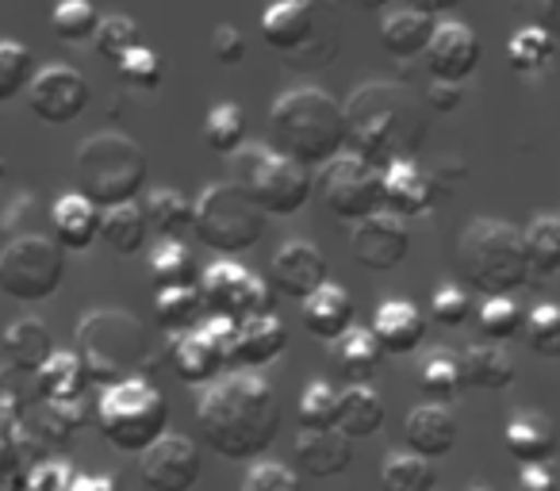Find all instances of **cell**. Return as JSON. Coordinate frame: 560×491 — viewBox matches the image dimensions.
Returning <instances> with one entry per match:
<instances>
[{
	"label": "cell",
	"instance_id": "1",
	"mask_svg": "<svg viewBox=\"0 0 560 491\" xmlns=\"http://www.w3.org/2000/svg\"><path fill=\"white\" fill-rule=\"evenodd\" d=\"M280 399L265 376H215L196 404V430L203 445L226 460H257L280 434Z\"/></svg>",
	"mask_w": 560,
	"mask_h": 491
},
{
	"label": "cell",
	"instance_id": "2",
	"mask_svg": "<svg viewBox=\"0 0 560 491\" xmlns=\"http://www.w3.org/2000/svg\"><path fill=\"white\" fill-rule=\"evenodd\" d=\"M346 150L373 165L415 157L427 142V104L399 81H365L346 96Z\"/></svg>",
	"mask_w": 560,
	"mask_h": 491
},
{
	"label": "cell",
	"instance_id": "3",
	"mask_svg": "<svg viewBox=\"0 0 560 491\" xmlns=\"http://www.w3.org/2000/svg\"><path fill=\"white\" fill-rule=\"evenodd\" d=\"M261 39L296 73H319L342 55V16L335 0H272Z\"/></svg>",
	"mask_w": 560,
	"mask_h": 491
},
{
	"label": "cell",
	"instance_id": "4",
	"mask_svg": "<svg viewBox=\"0 0 560 491\" xmlns=\"http://www.w3.org/2000/svg\"><path fill=\"white\" fill-rule=\"evenodd\" d=\"M453 266L480 296H514L537 277L526 254V234L503 219H472L457 234Z\"/></svg>",
	"mask_w": 560,
	"mask_h": 491
},
{
	"label": "cell",
	"instance_id": "5",
	"mask_svg": "<svg viewBox=\"0 0 560 491\" xmlns=\"http://www.w3.org/2000/svg\"><path fill=\"white\" fill-rule=\"evenodd\" d=\"M269 147L315 169L346 150V108L323 89H292L269 108Z\"/></svg>",
	"mask_w": 560,
	"mask_h": 491
},
{
	"label": "cell",
	"instance_id": "6",
	"mask_svg": "<svg viewBox=\"0 0 560 491\" xmlns=\"http://www.w3.org/2000/svg\"><path fill=\"white\" fill-rule=\"evenodd\" d=\"M73 169H78L81 196H89L101 211L139 200L150 180L147 150L131 135H119V131H101L81 142L78 157H73Z\"/></svg>",
	"mask_w": 560,
	"mask_h": 491
},
{
	"label": "cell",
	"instance_id": "7",
	"mask_svg": "<svg viewBox=\"0 0 560 491\" xmlns=\"http://www.w3.org/2000/svg\"><path fill=\"white\" fill-rule=\"evenodd\" d=\"M93 419L112 449L139 457L147 445H154L170 430V404L158 384L142 381V376H124L104 388Z\"/></svg>",
	"mask_w": 560,
	"mask_h": 491
},
{
	"label": "cell",
	"instance_id": "8",
	"mask_svg": "<svg viewBox=\"0 0 560 491\" xmlns=\"http://www.w3.org/2000/svg\"><path fill=\"white\" fill-rule=\"evenodd\" d=\"M78 358L93 384H116L147 365L150 335L131 312L96 307L78 323Z\"/></svg>",
	"mask_w": 560,
	"mask_h": 491
},
{
	"label": "cell",
	"instance_id": "9",
	"mask_svg": "<svg viewBox=\"0 0 560 491\" xmlns=\"http://www.w3.org/2000/svg\"><path fill=\"white\" fill-rule=\"evenodd\" d=\"M231 180H238L265 215H300L312 200V169L272 147H242L231 154Z\"/></svg>",
	"mask_w": 560,
	"mask_h": 491
},
{
	"label": "cell",
	"instance_id": "10",
	"mask_svg": "<svg viewBox=\"0 0 560 491\" xmlns=\"http://www.w3.org/2000/svg\"><path fill=\"white\" fill-rule=\"evenodd\" d=\"M196 226L192 234L208 250L234 258V254L254 250L265 238V211L254 203V196L238 180H215L196 196Z\"/></svg>",
	"mask_w": 560,
	"mask_h": 491
},
{
	"label": "cell",
	"instance_id": "11",
	"mask_svg": "<svg viewBox=\"0 0 560 491\" xmlns=\"http://www.w3.org/2000/svg\"><path fill=\"white\" fill-rule=\"evenodd\" d=\"M66 281V250L50 234H16L0 250V292L20 304H43Z\"/></svg>",
	"mask_w": 560,
	"mask_h": 491
},
{
	"label": "cell",
	"instance_id": "12",
	"mask_svg": "<svg viewBox=\"0 0 560 491\" xmlns=\"http://www.w3.org/2000/svg\"><path fill=\"white\" fill-rule=\"evenodd\" d=\"M315 188H319L323 208L342 223H358L384 208V169L353 150H342L330 162H323Z\"/></svg>",
	"mask_w": 560,
	"mask_h": 491
},
{
	"label": "cell",
	"instance_id": "13",
	"mask_svg": "<svg viewBox=\"0 0 560 491\" xmlns=\"http://www.w3.org/2000/svg\"><path fill=\"white\" fill-rule=\"evenodd\" d=\"M203 300V312L219 315V319H249V315H269L272 312V284L265 277H254L238 261H215L200 273L196 281Z\"/></svg>",
	"mask_w": 560,
	"mask_h": 491
},
{
	"label": "cell",
	"instance_id": "14",
	"mask_svg": "<svg viewBox=\"0 0 560 491\" xmlns=\"http://www.w3.org/2000/svg\"><path fill=\"white\" fill-rule=\"evenodd\" d=\"M203 472L200 445L185 434L165 430L154 445L139 453V480L147 491H192Z\"/></svg>",
	"mask_w": 560,
	"mask_h": 491
},
{
	"label": "cell",
	"instance_id": "15",
	"mask_svg": "<svg viewBox=\"0 0 560 491\" xmlns=\"http://www.w3.org/2000/svg\"><path fill=\"white\" fill-rule=\"evenodd\" d=\"M350 242H353V261H358L361 269H369V273H392V269L404 266L407 254H411L407 219L388 208L358 219Z\"/></svg>",
	"mask_w": 560,
	"mask_h": 491
},
{
	"label": "cell",
	"instance_id": "16",
	"mask_svg": "<svg viewBox=\"0 0 560 491\" xmlns=\"http://www.w3.org/2000/svg\"><path fill=\"white\" fill-rule=\"evenodd\" d=\"M27 108L50 127L73 124L89 108V81L73 66H47L35 73L32 89H27Z\"/></svg>",
	"mask_w": 560,
	"mask_h": 491
},
{
	"label": "cell",
	"instance_id": "17",
	"mask_svg": "<svg viewBox=\"0 0 560 491\" xmlns=\"http://www.w3.org/2000/svg\"><path fill=\"white\" fill-rule=\"evenodd\" d=\"M480 35L465 24V20H438L434 35L427 43V70L434 81H453V85H465L468 78L480 66Z\"/></svg>",
	"mask_w": 560,
	"mask_h": 491
},
{
	"label": "cell",
	"instance_id": "18",
	"mask_svg": "<svg viewBox=\"0 0 560 491\" xmlns=\"http://www.w3.org/2000/svg\"><path fill=\"white\" fill-rule=\"evenodd\" d=\"M327 277H330V266H327V258H323V250L315 246V242L292 238L272 254L269 284H272V292H280V296L300 300V304H304L319 284H327Z\"/></svg>",
	"mask_w": 560,
	"mask_h": 491
},
{
	"label": "cell",
	"instance_id": "19",
	"mask_svg": "<svg viewBox=\"0 0 560 491\" xmlns=\"http://www.w3.org/2000/svg\"><path fill=\"white\" fill-rule=\"evenodd\" d=\"M438 200L434 177L422 169L415 157H404V162L384 165V208L396 211L404 219L427 215Z\"/></svg>",
	"mask_w": 560,
	"mask_h": 491
},
{
	"label": "cell",
	"instance_id": "20",
	"mask_svg": "<svg viewBox=\"0 0 560 491\" xmlns=\"http://www.w3.org/2000/svg\"><path fill=\"white\" fill-rule=\"evenodd\" d=\"M50 238L66 254H85L101 238V208L81 192L58 196L50 208Z\"/></svg>",
	"mask_w": 560,
	"mask_h": 491
},
{
	"label": "cell",
	"instance_id": "21",
	"mask_svg": "<svg viewBox=\"0 0 560 491\" xmlns=\"http://www.w3.org/2000/svg\"><path fill=\"white\" fill-rule=\"evenodd\" d=\"M296 460L307 476H315V480H335V476H342L346 468H350L353 442L338 426H323V430L300 426Z\"/></svg>",
	"mask_w": 560,
	"mask_h": 491
},
{
	"label": "cell",
	"instance_id": "22",
	"mask_svg": "<svg viewBox=\"0 0 560 491\" xmlns=\"http://www.w3.org/2000/svg\"><path fill=\"white\" fill-rule=\"evenodd\" d=\"M373 335L384 353L404 358V353L419 350L422 338H427V315H422L411 300H388V304L376 307Z\"/></svg>",
	"mask_w": 560,
	"mask_h": 491
},
{
	"label": "cell",
	"instance_id": "23",
	"mask_svg": "<svg viewBox=\"0 0 560 491\" xmlns=\"http://www.w3.org/2000/svg\"><path fill=\"white\" fill-rule=\"evenodd\" d=\"M407 449L419 453V457H445V453L457 445V419L445 404H419L404 422Z\"/></svg>",
	"mask_w": 560,
	"mask_h": 491
},
{
	"label": "cell",
	"instance_id": "24",
	"mask_svg": "<svg viewBox=\"0 0 560 491\" xmlns=\"http://www.w3.org/2000/svg\"><path fill=\"white\" fill-rule=\"evenodd\" d=\"M388 422V404L384 396L373 388V384H350L346 391H338V422L350 442H365V437H376Z\"/></svg>",
	"mask_w": 560,
	"mask_h": 491
},
{
	"label": "cell",
	"instance_id": "25",
	"mask_svg": "<svg viewBox=\"0 0 560 491\" xmlns=\"http://www.w3.org/2000/svg\"><path fill=\"white\" fill-rule=\"evenodd\" d=\"M170 365L180 384H211L223 373V358H219L215 342L208 330H180L170 342Z\"/></svg>",
	"mask_w": 560,
	"mask_h": 491
},
{
	"label": "cell",
	"instance_id": "26",
	"mask_svg": "<svg viewBox=\"0 0 560 491\" xmlns=\"http://www.w3.org/2000/svg\"><path fill=\"white\" fill-rule=\"evenodd\" d=\"M55 335H50V327L43 319H35V315H24V319H16L9 330H4V358H9L12 369H20V373H39L43 365H47L50 358H55Z\"/></svg>",
	"mask_w": 560,
	"mask_h": 491
},
{
	"label": "cell",
	"instance_id": "27",
	"mask_svg": "<svg viewBox=\"0 0 560 491\" xmlns=\"http://www.w3.org/2000/svg\"><path fill=\"white\" fill-rule=\"evenodd\" d=\"M304 327L323 342H335L353 327V296L338 284H319L312 296L304 300Z\"/></svg>",
	"mask_w": 560,
	"mask_h": 491
},
{
	"label": "cell",
	"instance_id": "28",
	"mask_svg": "<svg viewBox=\"0 0 560 491\" xmlns=\"http://www.w3.org/2000/svg\"><path fill=\"white\" fill-rule=\"evenodd\" d=\"M503 445L514 460H522V465L552 460V453H557V426H552L541 411H522L506 422Z\"/></svg>",
	"mask_w": 560,
	"mask_h": 491
},
{
	"label": "cell",
	"instance_id": "29",
	"mask_svg": "<svg viewBox=\"0 0 560 491\" xmlns=\"http://www.w3.org/2000/svg\"><path fill=\"white\" fill-rule=\"evenodd\" d=\"M289 350V330L277 315H249L238 323V369H261Z\"/></svg>",
	"mask_w": 560,
	"mask_h": 491
},
{
	"label": "cell",
	"instance_id": "30",
	"mask_svg": "<svg viewBox=\"0 0 560 491\" xmlns=\"http://www.w3.org/2000/svg\"><path fill=\"white\" fill-rule=\"evenodd\" d=\"M335 369L346 376L350 384H373V376L381 373L384 350L376 342L373 327H350L342 338H335V350H330Z\"/></svg>",
	"mask_w": 560,
	"mask_h": 491
},
{
	"label": "cell",
	"instance_id": "31",
	"mask_svg": "<svg viewBox=\"0 0 560 491\" xmlns=\"http://www.w3.org/2000/svg\"><path fill=\"white\" fill-rule=\"evenodd\" d=\"M434 24L438 20L422 16V12L415 9H399V12H388V16L381 20V47L388 50L392 58H399V62H411V58L427 55V43L430 35H434Z\"/></svg>",
	"mask_w": 560,
	"mask_h": 491
},
{
	"label": "cell",
	"instance_id": "32",
	"mask_svg": "<svg viewBox=\"0 0 560 491\" xmlns=\"http://www.w3.org/2000/svg\"><path fill=\"white\" fill-rule=\"evenodd\" d=\"M150 238V219L142 203H119V208L101 211V242L116 258H135Z\"/></svg>",
	"mask_w": 560,
	"mask_h": 491
},
{
	"label": "cell",
	"instance_id": "33",
	"mask_svg": "<svg viewBox=\"0 0 560 491\" xmlns=\"http://www.w3.org/2000/svg\"><path fill=\"white\" fill-rule=\"evenodd\" d=\"M142 211H147L150 231H154L158 238H188V234H192V226H196V203L188 200L185 192L170 188V185L150 188Z\"/></svg>",
	"mask_w": 560,
	"mask_h": 491
},
{
	"label": "cell",
	"instance_id": "34",
	"mask_svg": "<svg viewBox=\"0 0 560 491\" xmlns=\"http://www.w3.org/2000/svg\"><path fill=\"white\" fill-rule=\"evenodd\" d=\"M465 384L483 391H503L514 384V361L499 342H480L465 350Z\"/></svg>",
	"mask_w": 560,
	"mask_h": 491
},
{
	"label": "cell",
	"instance_id": "35",
	"mask_svg": "<svg viewBox=\"0 0 560 491\" xmlns=\"http://www.w3.org/2000/svg\"><path fill=\"white\" fill-rule=\"evenodd\" d=\"M381 491H438V468L430 457L396 449L381 465Z\"/></svg>",
	"mask_w": 560,
	"mask_h": 491
},
{
	"label": "cell",
	"instance_id": "36",
	"mask_svg": "<svg viewBox=\"0 0 560 491\" xmlns=\"http://www.w3.org/2000/svg\"><path fill=\"white\" fill-rule=\"evenodd\" d=\"M150 277H154V292L188 289V284L200 281V269H196V258L185 246V238H162V246L150 254Z\"/></svg>",
	"mask_w": 560,
	"mask_h": 491
},
{
	"label": "cell",
	"instance_id": "37",
	"mask_svg": "<svg viewBox=\"0 0 560 491\" xmlns=\"http://www.w3.org/2000/svg\"><path fill=\"white\" fill-rule=\"evenodd\" d=\"M552 58H557V39L537 24L518 27V32L511 35V43H506V62H511V70L522 73V78H534V73L549 70Z\"/></svg>",
	"mask_w": 560,
	"mask_h": 491
},
{
	"label": "cell",
	"instance_id": "38",
	"mask_svg": "<svg viewBox=\"0 0 560 491\" xmlns=\"http://www.w3.org/2000/svg\"><path fill=\"white\" fill-rule=\"evenodd\" d=\"M89 384V373L85 365H81L78 353H58L47 361V365L35 373V388H39V396L47 399V404H58V399H78L81 391H85Z\"/></svg>",
	"mask_w": 560,
	"mask_h": 491
},
{
	"label": "cell",
	"instance_id": "39",
	"mask_svg": "<svg viewBox=\"0 0 560 491\" xmlns=\"http://www.w3.org/2000/svg\"><path fill=\"white\" fill-rule=\"evenodd\" d=\"M419 388L427 391L434 404H445V399L460 396V388H465V361L453 350L427 353L419 369Z\"/></svg>",
	"mask_w": 560,
	"mask_h": 491
},
{
	"label": "cell",
	"instance_id": "40",
	"mask_svg": "<svg viewBox=\"0 0 560 491\" xmlns=\"http://www.w3.org/2000/svg\"><path fill=\"white\" fill-rule=\"evenodd\" d=\"M203 315L200 289L188 284V289H158L154 292V319L162 330L180 335V330H192V323Z\"/></svg>",
	"mask_w": 560,
	"mask_h": 491
},
{
	"label": "cell",
	"instance_id": "41",
	"mask_svg": "<svg viewBox=\"0 0 560 491\" xmlns=\"http://www.w3.org/2000/svg\"><path fill=\"white\" fill-rule=\"evenodd\" d=\"M203 147L211 154H226V157L246 147V112L238 104H215L203 116Z\"/></svg>",
	"mask_w": 560,
	"mask_h": 491
},
{
	"label": "cell",
	"instance_id": "42",
	"mask_svg": "<svg viewBox=\"0 0 560 491\" xmlns=\"http://www.w3.org/2000/svg\"><path fill=\"white\" fill-rule=\"evenodd\" d=\"M526 254L537 277L560 273V215H534L526 226Z\"/></svg>",
	"mask_w": 560,
	"mask_h": 491
},
{
	"label": "cell",
	"instance_id": "43",
	"mask_svg": "<svg viewBox=\"0 0 560 491\" xmlns=\"http://www.w3.org/2000/svg\"><path fill=\"white\" fill-rule=\"evenodd\" d=\"M96 24H101V12L89 0H58V9L50 12V32L58 43H70V47L93 43Z\"/></svg>",
	"mask_w": 560,
	"mask_h": 491
},
{
	"label": "cell",
	"instance_id": "44",
	"mask_svg": "<svg viewBox=\"0 0 560 491\" xmlns=\"http://www.w3.org/2000/svg\"><path fill=\"white\" fill-rule=\"evenodd\" d=\"M35 73H39L35 70V55L24 43H12V39L0 43V104H9L20 93H27Z\"/></svg>",
	"mask_w": 560,
	"mask_h": 491
},
{
	"label": "cell",
	"instance_id": "45",
	"mask_svg": "<svg viewBox=\"0 0 560 491\" xmlns=\"http://www.w3.org/2000/svg\"><path fill=\"white\" fill-rule=\"evenodd\" d=\"M526 330V346L537 353V358H560V304H537L534 312L522 323Z\"/></svg>",
	"mask_w": 560,
	"mask_h": 491
},
{
	"label": "cell",
	"instance_id": "46",
	"mask_svg": "<svg viewBox=\"0 0 560 491\" xmlns=\"http://www.w3.org/2000/svg\"><path fill=\"white\" fill-rule=\"evenodd\" d=\"M296 419L304 430H323V426H335L338 422V391L330 388L327 381H315L300 391V404H296Z\"/></svg>",
	"mask_w": 560,
	"mask_h": 491
},
{
	"label": "cell",
	"instance_id": "47",
	"mask_svg": "<svg viewBox=\"0 0 560 491\" xmlns=\"http://www.w3.org/2000/svg\"><path fill=\"white\" fill-rule=\"evenodd\" d=\"M93 47H96V55H101L104 62L116 66L127 50L139 47V24H135L131 16H101L96 35H93Z\"/></svg>",
	"mask_w": 560,
	"mask_h": 491
},
{
	"label": "cell",
	"instance_id": "48",
	"mask_svg": "<svg viewBox=\"0 0 560 491\" xmlns=\"http://www.w3.org/2000/svg\"><path fill=\"white\" fill-rule=\"evenodd\" d=\"M522 323H526V315H522V307L514 304L511 296H483V304H480L483 338H491V342H506V338L522 335Z\"/></svg>",
	"mask_w": 560,
	"mask_h": 491
},
{
	"label": "cell",
	"instance_id": "49",
	"mask_svg": "<svg viewBox=\"0 0 560 491\" xmlns=\"http://www.w3.org/2000/svg\"><path fill=\"white\" fill-rule=\"evenodd\" d=\"M116 73L124 85L139 89V93H154L162 85V55H154L150 47H131L124 58L116 62Z\"/></svg>",
	"mask_w": 560,
	"mask_h": 491
},
{
	"label": "cell",
	"instance_id": "50",
	"mask_svg": "<svg viewBox=\"0 0 560 491\" xmlns=\"http://www.w3.org/2000/svg\"><path fill=\"white\" fill-rule=\"evenodd\" d=\"M238 491H304L300 476L289 465H277V460H257L249 465V472L242 476Z\"/></svg>",
	"mask_w": 560,
	"mask_h": 491
},
{
	"label": "cell",
	"instance_id": "51",
	"mask_svg": "<svg viewBox=\"0 0 560 491\" xmlns=\"http://www.w3.org/2000/svg\"><path fill=\"white\" fill-rule=\"evenodd\" d=\"M430 315H434V323H442V327H465L468 315H472V296H468V289H460V284H442V289H434V296H430Z\"/></svg>",
	"mask_w": 560,
	"mask_h": 491
},
{
	"label": "cell",
	"instance_id": "52",
	"mask_svg": "<svg viewBox=\"0 0 560 491\" xmlns=\"http://www.w3.org/2000/svg\"><path fill=\"white\" fill-rule=\"evenodd\" d=\"M211 58H215L219 66H226V70H234V66L246 62V35L238 32L234 24H215V32H211Z\"/></svg>",
	"mask_w": 560,
	"mask_h": 491
},
{
	"label": "cell",
	"instance_id": "53",
	"mask_svg": "<svg viewBox=\"0 0 560 491\" xmlns=\"http://www.w3.org/2000/svg\"><path fill=\"white\" fill-rule=\"evenodd\" d=\"M430 177H434L438 196H442V192H453V188L465 185V177H468L465 157H460V154H442V157L434 162V169H430Z\"/></svg>",
	"mask_w": 560,
	"mask_h": 491
},
{
	"label": "cell",
	"instance_id": "54",
	"mask_svg": "<svg viewBox=\"0 0 560 491\" xmlns=\"http://www.w3.org/2000/svg\"><path fill=\"white\" fill-rule=\"evenodd\" d=\"M427 104L434 112H445V116H450V112H457L460 104H465V85H453V81H434Z\"/></svg>",
	"mask_w": 560,
	"mask_h": 491
},
{
	"label": "cell",
	"instance_id": "55",
	"mask_svg": "<svg viewBox=\"0 0 560 491\" xmlns=\"http://www.w3.org/2000/svg\"><path fill=\"white\" fill-rule=\"evenodd\" d=\"M518 488L522 491H557V476H552L549 460H537V465H522Z\"/></svg>",
	"mask_w": 560,
	"mask_h": 491
},
{
	"label": "cell",
	"instance_id": "56",
	"mask_svg": "<svg viewBox=\"0 0 560 491\" xmlns=\"http://www.w3.org/2000/svg\"><path fill=\"white\" fill-rule=\"evenodd\" d=\"M529 12H534V24L560 43V0H529Z\"/></svg>",
	"mask_w": 560,
	"mask_h": 491
},
{
	"label": "cell",
	"instance_id": "57",
	"mask_svg": "<svg viewBox=\"0 0 560 491\" xmlns=\"http://www.w3.org/2000/svg\"><path fill=\"white\" fill-rule=\"evenodd\" d=\"M404 4L415 12H422V16H430V20H445L453 9H457L460 0H404Z\"/></svg>",
	"mask_w": 560,
	"mask_h": 491
},
{
	"label": "cell",
	"instance_id": "58",
	"mask_svg": "<svg viewBox=\"0 0 560 491\" xmlns=\"http://www.w3.org/2000/svg\"><path fill=\"white\" fill-rule=\"evenodd\" d=\"M342 4H353L358 12H381V9H388L392 0H342Z\"/></svg>",
	"mask_w": 560,
	"mask_h": 491
},
{
	"label": "cell",
	"instance_id": "59",
	"mask_svg": "<svg viewBox=\"0 0 560 491\" xmlns=\"http://www.w3.org/2000/svg\"><path fill=\"white\" fill-rule=\"evenodd\" d=\"M476 491H483V488H476Z\"/></svg>",
	"mask_w": 560,
	"mask_h": 491
},
{
	"label": "cell",
	"instance_id": "60",
	"mask_svg": "<svg viewBox=\"0 0 560 491\" xmlns=\"http://www.w3.org/2000/svg\"><path fill=\"white\" fill-rule=\"evenodd\" d=\"M557 215H560V211H557Z\"/></svg>",
	"mask_w": 560,
	"mask_h": 491
}]
</instances>
